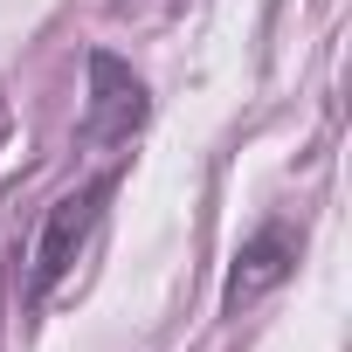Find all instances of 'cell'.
Wrapping results in <instances>:
<instances>
[{
  "mask_svg": "<svg viewBox=\"0 0 352 352\" xmlns=\"http://www.w3.org/2000/svg\"><path fill=\"white\" fill-rule=\"evenodd\" d=\"M97 201H104V180L49 208V221H42V235H35V256H28V263H35V297H42V290H56V283L69 276V263H76V249H83L90 221H97Z\"/></svg>",
  "mask_w": 352,
  "mask_h": 352,
  "instance_id": "cell-1",
  "label": "cell"
},
{
  "mask_svg": "<svg viewBox=\"0 0 352 352\" xmlns=\"http://www.w3.org/2000/svg\"><path fill=\"white\" fill-rule=\"evenodd\" d=\"M90 118H83V131L90 138H124L138 118H145V83L118 63V56H90Z\"/></svg>",
  "mask_w": 352,
  "mask_h": 352,
  "instance_id": "cell-2",
  "label": "cell"
},
{
  "mask_svg": "<svg viewBox=\"0 0 352 352\" xmlns=\"http://www.w3.org/2000/svg\"><path fill=\"white\" fill-rule=\"evenodd\" d=\"M290 263H297V242L283 235V228H263L242 256H235V276H228V304H256L270 283H283L290 276Z\"/></svg>",
  "mask_w": 352,
  "mask_h": 352,
  "instance_id": "cell-3",
  "label": "cell"
}]
</instances>
